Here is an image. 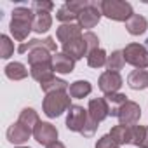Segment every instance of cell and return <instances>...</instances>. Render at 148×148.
Returning a JSON list of instances; mask_svg holds the SVG:
<instances>
[{"label": "cell", "instance_id": "1", "mask_svg": "<svg viewBox=\"0 0 148 148\" xmlns=\"http://www.w3.org/2000/svg\"><path fill=\"white\" fill-rule=\"evenodd\" d=\"M33 18H35V12L32 11V7H16L12 11L9 30H11L14 40L23 44L28 38L30 32L33 30Z\"/></svg>", "mask_w": 148, "mask_h": 148}, {"label": "cell", "instance_id": "2", "mask_svg": "<svg viewBox=\"0 0 148 148\" xmlns=\"http://www.w3.org/2000/svg\"><path fill=\"white\" fill-rule=\"evenodd\" d=\"M70 106H71V96H70L66 91H59V92L45 94L44 103H42L44 113H45L49 119H56V117H59L63 112L70 110Z\"/></svg>", "mask_w": 148, "mask_h": 148}, {"label": "cell", "instance_id": "3", "mask_svg": "<svg viewBox=\"0 0 148 148\" xmlns=\"http://www.w3.org/2000/svg\"><path fill=\"white\" fill-rule=\"evenodd\" d=\"M99 9L101 14L106 16L108 19L124 21V23L134 14L132 5L129 2H124V0H103V2H99Z\"/></svg>", "mask_w": 148, "mask_h": 148}, {"label": "cell", "instance_id": "4", "mask_svg": "<svg viewBox=\"0 0 148 148\" xmlns=\"http://www.w3.org/2000/svg\"><path fill=\"white\" fill-rule=\"evenodd\" d=\"M122 52H124L125 63L132 64L136 70H145V68H148V49H146L145 45L132 42V44H127Z\"/></svg>", "mask_w": 148, "mask_h": 148}, {"label": "cell", "instance_id": "5", "mask_svg": "<svg viewBox=\"0 0 148 148\" xmlns=\"http://www.w3.org/2000/svg\"><path fill=\"white\" fill-rule=\"evenodd\" d=\"M89 120V112L80 106V105H71L70 110H68V115H66V127L68 131H73V132H82V129L86 127Z\"/></svg>", "mask_w": 148, "mask_h": 148}, {"label": "cell", "instance_id": "6", "mask_svg": "<svg viewBox=\"0 0 148 148\" xmlns=\"http://www.w3.org/2000/svg\"><path fill=\"white\" fill-rule=\"evenodd\" d=\"M139 117H141L139 105L134 103V101H129V99L117 112V119H119V122L122 125H136L139 122Z\"/></svg>", "mask_w": 148, "mask_h": 148}, {"label": "cell", "instance_id": "7", "mask_svg": "<svg viewBox=\"0 0 148 148\" xmlns=\"http://www.w3.org/2000/svg\"><path fill=\"white\" fill-rule=\"evenodd\" d=\"M33 138L40 145L49 146L51 143L58 141V129L52 124H49V122H38L37 127L33 129Z\"/></svg>", "mask_w": 148, "mask_h": 148}, {"label": "cell", "instance_id": "8", "mask_svg": "<svg viewBox=\"0 0 148 148\" xmlns=\"http://www.w3.org/2000/svg\"><path fill=\"white\" fill-rule=\"evenodd\" d=\"M122 77H120V73L117 71H105L101 73V77H99V89L101 92L106 94H113V92H119V89L122 87Z\"/></svg>", "mask_w": 148, "mask_h": 148}, {"label": "cell", "instance_id": "9", "mask_svg": "<svg viewBox=\"0 0 148 148\" xmlns=\"http://www.w3.org/2000/svg\"><path fill=\"white\" fill-rule=\"evenodd\" d=\"M101 9H99V2H91V5L79 16V25L82 28H94L99 21H101Z\"/></svg>", "mask_w": 148, "mask_h": 148}, {"label": "cell", "instance_id": "10", "mask_svg": "<svg viewBox=\"0 0 148 148\" xmlns=\"http://www.w3.org/2000/svg\"><path fill=\"white\" fill-rule=\"evenodd\" d=\"M87 112H89V117L94 120V122H103L108 115H110V105H108V101L105 99V98H92L91 101H89V108H87Z\"/></svg>", "mask_w": 148, "mask_h": 148}, {"label": "cell", "instance_id": "11", "mask_svg": "<svg viewBox=\"0 0 148 148\" xmlns=\"http://www.w3.org/2000/svg\"><path fill=\"white\" fill-rule=\"evenodd\" d=\"M33 49H47V51H51V52H56L58 45H56V42H54L52 37L33 38V40H28V42L19 44L18 52H19V54H26V52H30V51H33Z\"/></svg>", "mask_w": 148, "mask_h": 148}, {"label": "cell", "instance_id": "12", "mask_svg": "<svg viewBox=\"0 0 148 148\" xmlns=\"http://www.w3.org/2000/svg\"><path fill=\"white\" fill-rule=\"evenodd\" d=\"M56 37L58 40L64 45L68 42H73V40H79L82 38V26L77 25V23H70V25H61L58 30H56Z\"/></svg>", "mask_w": 148, "mask_h": 148}, {"label": "cell", "instance_id": "13", "mask_svg": "<svg viewBox=\"0 0 148 148\" xmlns=\"http://www.w3.org/2000/svg\"><path fill=\"white\" fill-rule=\"evenodd\" d=\"M32 134H33V131H30L28 127H25V125L19 124V122L12 124V125L7 129V139H9L12 145H23V143H26Z\"/></svg>", "mask_w": 148, "mask_h": 148}, {"label": "cell", "instance_id": "14", "mask_svg": "<svg viewBox=\"0 0 148 148\" xmlns=\"http://www.w3.org/2000/svg\"><path fill=\"white\" fill-rule=\"evenodd\" d=\"M52 64H54V71L61 73V75H66V73H71L75 70V59L64 52H56L52 56Z\"/></svg>", "mask_w": 148, "mask_h": 148}, {"label": "cell", "instance_id": "15", "mask_svg": "<svg viewBox=\"0 0 148 148\" xmlns=\"http://www.w3.org/2000/svg\"><path fill=\"white\" fill-rule=\"evenodd\" d=\"M30 75L37 80V82H47L54 77V64L52 63H38V64H32L30 66Z\"/></svg>", "mask_w": 148, "mask_h": 148}, {"label": "cell", "instance_id": "16", "mask_svg": "<svg viewBox=\"0 0 148 148\" xmlns=\"http://www.w3.org/2000/svg\"><path fill=\"white\" fill-rule=\"evenodd\" d=\"M63 52L68 54V56H71L75 61H77V59H82L84 56H87V45H86V42H84V37L79 38V40H73V42L64 44V45H63Z\"/></svg>", "mask_w": 148, "mask_h": 148}, {"label": "cell", "instance_id": "17", "mask_svg": "<svg viewBox=\"0 0 148 148\" xmlns=\"http://www.w3.org/2000/svg\"><path fill=\"white\" fill-rule=\"evenodd\" d=\"M125 28L131 35H143L148 28V21L145 16L141 14H132L127 21H125Z\"/></svg>", "mask_w": 148, "mask_h": 148}, {"label": "cell", "instance_id": "18", "mask_svg": "<svg viewBox=\"0 0 148 148\" xmlns=\"http://www.w3.org/2000/svg\"><path fill=\"white\" fill-rule=\"evenodd\" d=\"M127 86L134 91H141L148 87V71L146 70H134L127 77Z\"/></svg>", "mask_w": 148, "mask_h": 148}, {"label": "cell", "instance_id": "19", "mask_svg": "<svg viewBox=\"0 0 148 148\" xmlns=\"http://www.w3.org/2000/svg\"><path fill=\"white\" fill-rule=\"evenodd\" d=\"M52 26L51 12H35L33 18V32L35 33H47Z\"/></svg>", "mask_w": 148, "mask_h": 148}, {"label": "cell", "instance_id": "20", "mask_svg": "<svg viewBox=\"0 0 148 148\" xmlns=\"http://www.w3.org/2000/svg\"><path fill=\"white\" fill-rule=\"evenodd\" d=\"M110 138H112L119 146L131 143V125H122V124H119V125L112 127Z\"/></svg>", "mask_w": 148, "mask_h": 148}, {"label": "cell", "instance_id": "21", "mask_svg": "<svg viewBox=\"0 0 148 148\" xmlns=\"http://www.w3.org/2000/svg\"><path fill=\"white\" fill-rule=\"evenodd\" d=\"M5 77L11 79V80H23V79L28 77V70L23 63L14 61V63H9L5 66Z\"/></svg>", "mask_w": 148, "mask_h": 148}, {"label": "cell", "instance_id": "22", "mask_svg": "<svg viewBox=\"0 0 148 148\" xmlns=\"http://www.w3.org/2000/svg\"><path fill=\"white\" fill-rule=\"evenodd\" d=\"M91 91H92V86L87 80H75V82L70 86V96L75 98V99H80V98L89 96Z\"/></svg>", "mask_w": 148, "mask_h": 148}, {"label": "cell", "instance_id": "23", "mask_svg": "<svg viewBox=\"0 0 148 148\" xmlns=\"http://www.w3.org/2000/svg\"><path fill=\"white\" fill-rule=\"evenodd\" d=\"M18 122L23 124L25 127H28L30 131H33V129L37 127V124L40 122V119H38V113H37L33 108H23L21 113H19Z\"/></svg>", "mask_w": 148, "mask_h": 148}, {"label": "cell", "instance_id": "24", "mask_svg": "<svg viewBox=\"0 0 148 148\" xmlns=\"http://www.w3.org/2000/svg\"><path fill=\"white\" fill-rule=\"evenodd\" d=\"M28 63L30 66L32 64H38V63H52V56H51V51L47 49H33L28 52Z\"/></svg>", "mask_w": 148, "mask_h": 148}, {"label": "cell", "instance_id": "25", "mask_svg": "<svg viewBox=\"0 0 148 148\" xmlns=\"http://www.w3.org/2000/svg\"><path fill=\"white\" fill-rule=\"evenodd\" d=\"M125 64V59H124V52L122 51H113L108 59H106V71H120Z\"/></svg>", "mask_w": 148, "mask_h": 148}, {"label": "cell", "instance_id": "26", "mask_svg": "<svg viewBox=\"0 0 148 148\" xmlns=\"http://www.w3.org/2000/svg\"><path fill=\"white\" fill-rule=\"evenodd\" d=\"M40 89H42L45 94L59 92V91H66V89H68V82H64L63 79H56V77H52L51 80L42 82V84H40Z\"/></svg>", "mask_w": 148, "mask_h": 148}, {"label": "cell", "instance_id": "27", "mask_svg": "<svg viewBox=\"0 0 148 148\" xmlns=\"http://www.w3.org/2000/svg\"><path fill=\"white\" fill-rule=\"evenodd\" d=\"M106 59H108V54H106L101 47L87 54V64H89L91 68H101V66H106Z\"/></svg>", "mask_w": 148, "mask_h": 148}, {"label": "cell", "instance_id": "28", "mask_svg": "<svg viewBox=\"0 0 148 148\" xmlns=\"http://www.w3.org/2000/svg\"><path fill=\"white\" fill-rule=\"evenodd\" d=\"M105 99H106L108 105H110V115H112V117H117V112H119V108L127 101V96H125V94H120V92H113V94H106Z\"/></svg>", "mask_w": 148, "mask_h": 148}, {"label": "cell", "instance_id": "29", "mask_svg": "<svg viewBox=\"0 0 148 148\" xmlns=\"http://www.w3.org/2000/svg\"><path fill=\"white\" fill-rule=\"evenodd\" d=\"M145 136H146V125H131V145L134 146H139L143 145L145 141Z\"/></svg>", "mask_w": 148, "mask_h": 148}, {"label": "cell", "instance_id": "30", "mask_svg": "<svg viewBox=\"0 0 148 148\" xmlns=\"http://www.w3.org/2000/svg\"><path fill=\"white\" fill-rule=\"evenodd\" d=\"M56 19L61 21L63 25H70V23H73L75 19H79V16H77L75 12H71V11L66 7V4H63V5L58 9V12H56Z\"/></svg>", "mask_w": 148, "mask_h": 148}, {"label": "cell", "instance_id": "31", "mask_svg": "<svg viewBox=\"0 0 148 148\" xmlns=\"http://www.w3.org/2000/svg\"><path fill=\"white\" fill-rule=\"evenodd\" d=\"M12 54H14V44H12V40L7 35H2V37H0V56H2L4 59H9Z\"/></svg>", "mask_w": 148, "mask_h": 148}, {"label": "cell", "instance_id": "32", "mask_svg": "<svg viewBox=\"0 0 148 148\" xmlns=\"http://www.w3.org/2000/svg\"><path fill=\"white\" fill-rule=\"evenodd\" d=\"M92 0H70V2H66V7L71 11V12H75L77 16H80L89 5H91Z\"/></svg>", "mask_w": 148, "mask_h": 148}, {"label": "cell", "instance_id": "33", "mask_svg": "<svg viewBox=\"0 0 148 148\" xmlns=\"http://www.w3.org/2000/svg\"><path fill=\"white\" fill-rule=\"evenodd\" d=\"M84 42H86V45H87V54L92 52V51H96V49H99V38H98V35L92 33V32H86V33H84Z\"/></svg>", "mask_w": 148, "mask_h": 148}, {"label": "cell", "instance_id": "34", "mask_svg": "<svg viewBox=\"0 0 148 148\" xmlns=\"http://www.w3.org/2000/svg\"><path fill=\"white\" fill-rule=\"evenodd\" d=\"M54 9L52 2H45V0H33L32 2V11L33 12H51Z\"/></svg>", "mask_w": 148, "mask_h": 148}, {"label": "cell", "instance_id": "35", "mask_svg": "<svg viewBox=\"0 0 148 148\" xmlns=\"http://www.w3.org/2000/svg\"><path fill=\"white\" fill-rule=\"evenodd\" d=\"M98 125H99V124H98V122H94V120L89 117V120H87V124H86V127L82 129V132H80V134H82L84 138H92V136L96 134V131H98Z\"/></svg>", "mask_w": 148, "mask_h": 148}, {"label": "cell", "instance_id": "36", "mask_svg": "<svg viewBox=\"0 0 148 148\" xmlns=\"http://www.w3.org/2000/svg\"><path fill=\"white\" fill-rule=\"evenodd\" d=\"M96 148H120V146L110 138V134H105V136H101V138L98 139Z\"/></svg>", "mask_w": 148, "mask_h": 148}, {"label": "cell", "instance_id": "37", "mask_svg": "<svg viewBox=\"0 0 148 148\" xmlns=\"http://www.w3.org/2000/svg\"><path fill=\"white\" fill-rule=\"evenodd\" d=\"M45 148H66L61 141H54V143H51L49 146H45Z\"/></svg>", "mask_w": 148, "mask_h": 148}, {"label": "cell", "instance_id": "38", "mask_svg": "<svg viewBox=\"0 0 148 148\" xmlns=\"http://www.w3.org/2000/svg\"><path fill=\"white\" fill-rule=\"evenodd\" d=\"M18 148H30V146H18Z\"/></svg>", "mask_w": 148, "mask_h": 148}, {"label": "cell", "instance_id": "39", "mask_svg": "<svg viewBox=\"0 0 148 148\" xmlns=\"http://www.w3.org/2000/svg\"><path fill=\"white\" fill-rule=\"evenodd\" d=\"M146 47H148V40H146Z\"/></svg>", "mask_w": 148, "mask_h": 148}]
</instances>
